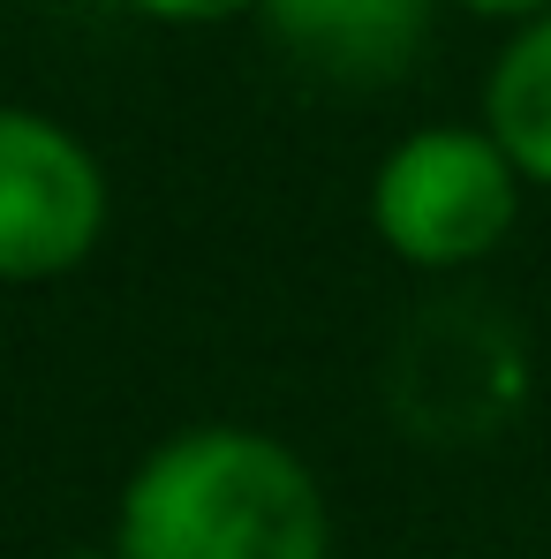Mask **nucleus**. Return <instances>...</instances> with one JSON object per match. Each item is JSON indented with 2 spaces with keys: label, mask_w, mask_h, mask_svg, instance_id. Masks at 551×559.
Masks as SVG:
<instances>
[{
  "label": "nucleus",
  "mask_w": 551,
  "mask_h": 559,
  "mask_svg": "<svg viewBox=\"0 0 551 559\" xmlns=\"http://www.w3.org/2000/svg\"><path fill=\"white\" fill-rule=\"evenodd\" d=\"M121 559H325V499L279 439L204 424L129 476Z\"/></svg>",
  "instance_id": "obj_1"
},
{
  "label": "nucleus",
  "mask_w": 551,
  "mask_h": 559,
  "mask_svg": "<svg viewBox=\"0 0 551 559\" xmlns=\"http://www.w3.org/2000/svg\"><path fill=\"white\" fill-rule=\"evenodd\" d=\"M522 212V167L499 152L491 129H416L385 152L370 182V219L393 258L408 265H476L506 242Z\"/></svg>",
  "instance_id": "obj_2"
},
{
  "label": "nucleus",
  "mask_w": 551,
  "mask_h": 559,
  "mask_svg": "<svg viewBox=\"0 0 551 559\" xmlns=\"http://www.w3.org/2000/svg\"><path fill=\"white\" fill-rule=\"evenodd\" d=\"M106 227V175L53 121L0 106V280L84 265Z\"/></svg>",
  "instance_id": "obj_3"
},
{
  "label": "nucleus",
  "mask_w": 551,
  "mask_h": 559,
  "mask_svg": "<svg viewBox=\"0 0 551 559\" xmlns=\"http://www.w3.org/2000/svg\"><path fill=\"white\" fill-rule=\"evenodd\" d=\"M273 31L325 76H393L431 23V0H265Z\"/></svg>",
  "instance_id": "obj_4"
},
{
  "label": "nucleus",
  "mask_w": 551,
  "mask_h": 559,
  "mask_svg": "<svg viewBox=\"0 0 551 559\" xmlns=\"http://www.w3.org/2000/svg\"><path fill=\"white\" fill-rule=\"evenodd\" d=\"M483 129L522 167V182L551 189V15L522 23V38L499 53L483 84Z\"/></svg>",
  "instance_id": "obj_5"
},
{
  "label": "nucleus",
  "mask_w": 551,
  "mask_h": 559,
  "mask_svg": "<svg viewBox=\"0 0 551 559\" xmlns=\"http://www.w3.org/2000/svg\"><path fill=\"white\" fill-rule=\"evenodd\" d=\"M144 15H159V23H219V15H235V8H250V0H136Z\"/></svg>",
  "instance_id": "obj_6"
},
{
  "label": "nucleus",
  "mask_w": 551,
  "mask_h": 559,
  "mask_svg": "<svg viewBox=\"0 0 551 559\" xmlns=\"http://www.w3.org/2000/svg\"><path fill=\"white\" fill-rule=\"evenodd\" d=\"M460 8H476V15H522V23L551 15V0H460Z\"/></svg>",
  "instance_id": "obj_7"
},
{
  "label": "nucleus",
  "mask_w": 551,
  "mask_h": 559,
  "mask_svg": "<svg viewBox=\"0 0 551 559\" xmlns=\"http://www.w3.org/2000/svg\"><path fill=\"white\" fill-rule=\"evenodd\" d=\"M69 559H98V552H69Z\"/></svg>",
  "instance_id": "obj_8"
}]
</instances>
